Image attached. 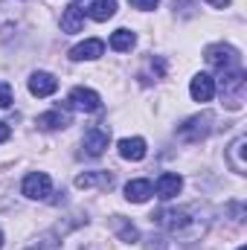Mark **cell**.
Instances as JSON below:
<instances>
[{"label": "cell", "mask_w": 247, "mask_h": 250, "mask_svg": "<svg viewBox=\"0 0 247 250\" xmlns=\"http://www.w3.org/2000/svg\"><path fill=\"white\" fill-rule=\"evenodd\" d=\"M221 99L230 111H242L247 96V79L242 70H230V73H221Z\"/></svg>", "instance_id": "6da1fadb"}, {"label": "cell", "mask_w": 247, "mask_h": 250, "mask_svg": "<svg viewBox=\"0 0 247 250\" xmlns=\"http://www.w3.org/2000/svg\"><path fill=\"white\" fill-rule=\"evenodd\" d=\"M204 59H206L209 67H215V70H221V73L242 70V56H239V50L230 47V44H212V47H206Z\"/></svg>", "instance_id": "7a4b0ae2"}, {"label": "cell", "mask_w": 247, "mask_h": 250, "mask_svg": "<svg viewBox=\"0 0 247 250\" xmlns=\"http://www.w3.org/2000/svg\"><path fill=\"white\" fill-rule=\"evenodd\" d=\"M151 221L154 224H160L163 230H169V233H186L192 224H195V218H192V209H157L154 215H151Z\"/></svg>", "instance_id": "3957f363"}, {"label": "cell", "mask_w": 247, "mask_h": 250, "mask_svg": "<svg viewBox=\"0 0 247 250\" xmlns=\"http://www.w3.org/2000/svg\"><path fill=\"white\" fill-rule=\"evenodd\" d=\"M212 114H198L192 120H186L184 125H178V137L186 140V143H201L212 134Z\"/></svg>", "instance_id": "277c9868"}, {"label": "cell", "mask_w": 247, "mask_h": 250, "mask_svg": "<svg viewBox=\"0 0 247 250\" xmlns=\"http://www.w3.org/2000/svg\"><path fill=\"white\" fill-rule=\"evenodd\" d=\"M23 195L32 201H47L53 195V181L47 172H29L23 178Z\"/></svg>", "instance_id": "5b68a950"}, {"label": "cell", "mask_w": 247, "mask_h": 250, "mask_svg": "<svg viewBox=\"0 0 247 250\" xmlns=\"http://www.w3.org/2000/svg\"><path fill=\"white\" fill-rule=\"evenodd\" d=\"M67 105L76 108V111H87V114H93V111L102 108V99H99V93L90 90V87H73L70 96H67Z\"/></svg>", "instance_id": "8992f818"}, {"label": "cell", "mask_w": 247, "mask_h": 250, "mask_svg": "<svg viewBox=\"0 0 247 250\" xmlns=\"http://www.w3.org/2000/svg\"><path fill=\"white\" fill-rule=\"evenodd\" d=\"M108 143H111V128H105V125L87 128V131H84V140H82V146H84V151H87L90 157H99V154L108 148Z\"/></svg>", "instance_id": "52a82bcc"}, {"label": "cell", "mask_w": 247, "mask_h": 250, "mask_svg": "<svg viewBox=\"0 0 247 250\" xmlns=\"http://www.w3.org/2000/svg\"><path fill=\"white\" fill-rule=\"evenodd\" d=\"M23 18V0H0V35Z\"/></svg>", "instance_id": "ba28073f"}, {"label": "cell", "mask_w": 247, "mask_h": 250, "mask_svg": "<svg viewBox=\"0 0 247 250\" xmlns=\"http://www.w3.org/2000/svg\"><path fill=\"white\" fill-rule=\"evenodd\" d=\"M189 93H192L195 102H209L215 96V79L206 76V73H198L192 79V84H189Z\"/></svg>", "instance_id": "9c48e42d"}, {"label": "cell", "mask_w": 247, "mask_h": 250, "mask_svg": "<svg viewBox=\"0 0 247 250\" xmlns=\"http://www.w3.org/2000/svg\"><path fill=\"white\" fill-rule=\"evenodd\" d=\"M157 198H163V201H172L181 189H184V181H181V175H175V172H163L160 178H157Z\"/></svg>", "instance_id": "30bf717a"}, {"label": "cell", "mask_w": 247, "mask_h": 250, "mask_svg": "<svg viewBox=\"0 0 247 250\" xmlns=\"http://www.w3.org/2000/svg\"><path fill=\"white\" fill-rule=\"evenodd\" d=\"M59 90V79L50 73H32L29 79V93L32 96H53Z\"/></svg>", "instance_id": "8fae6325"}, {"label": "cell", "mask_w": 247, "mask_h": 250, "mask_svg": "<svg viewBox=\"0 0 247 250\" xmlns=\"http://www.w3.org/2000/svg\"><path fill=\"white\" fill-rule=\"evenodd\" d=\"M245 146H247V137H236L227 148V163L236 175H245L247 172V163H245Z\"/></svg>", "instance_id": "7c38bea8"}, {"label": "cell", "mask_w": 247, "mask_h": 250, "mask_svg": "<svg viewBox=\"0 0 247 250\" xmlns=\"http://www.w3.org/2000/svg\"><path fill=\"white\" fill-rule=\"evenodd\" d=\"M76 187L79 189H111L114 187V175H108V172H82L79 178H76Z\"/></svg>", "instance_id": "4fadbf2b"}, {"label": "cell", "mask_w": 247, "mask_h": 250, "mask_svg": "<svg viewBox=\"0 0 247 250\" xmlns=\"http://www.w3.org/2000/svg\"><path fill=\"white\" fill-rule=\"evenodd\" d=\"M82 26H84V12L79 6H67L62 12V32L76 35V32H82Z\"/></svg>", "instance_id": "5bb4252c"}, {"label": "cell", "mask_w": 247, "mask_h": 250, "mask_svg": "<svg viewBox=\"0 0 247 250\" xmlns=\"http://www.w3.org/2000/svg\"><path fill=\"white\" fill-rule=\"evenodd\" d=\"M102 53H105V44H102L99 38H90V41L73 47V50H70V59H73V62H84V59H99Z\"/></svg>", "instance_id": "9a60e30c"}, {"label": "cell", "mask_w": 247, "mask_h": 250, "mask_svg": "<svg viewBox=\"0 0 247 250\" xmlns=\"http://www.w3.org/2000/svg\"><path fill=\"white\" fill-rule=\"evenodd\" d=\"M145 140L143 137H125L120 140V154H123L125 160H143L145 157Z\"/></svg>", "instance_id": "2e32d148"}, {"label": "cell", "mask_w": 247, "mask_h": 250, "mask_svg": "<svg viewBox=\"0 0 247 250\" xmlns=\"http://www.w3.org/2000/svg\"><path fill=\"white\" fill-rule=\"evenodd\" d=\"M151 192H154V189H151V181H131V184H125V198L134 201V204L148 201Z\"/></svg>", "instance_id": "e0dca14e"}, {"label": "cell", "mask_w": 247, "mask_h": 250, "mask_svg": "<svg viewBox=\"0 0 247 250\" xmlns=\"http://www.w3.org/2000/svg\"><path fill=\"white\" fill-rule=\"evenodd\" d=\"M35 125H38V128H44V131L67 128V125H70V114H64V111H50V114H41Z\"/></svg>", "instance_id": "ac0fdd59"}, {"label": "cell", "mask_w": 247, "mask_h": 250, "mask_svg": "<svg viewBox=\"0 0 247 250\" xmlns=\"http://www.w3.org/2000/svg\"><path fill=\"white\" fill-rule=\"evenodd\" d=\"M87 15H90L93 21H108V18L117 15V3H114V0H96V3L87 9Z\"/></svg>", "instance_id": "d6986e66"}, {"label": "cell", "mask_w": 247, "mask_h": 250, "mask_svg": "<svg viewBox=\"0 0 247 250\" xmlns=\"http://www.w3.org/2000/svg\"><path fill=\"white\" fill-rule=\"evenodd\" d=\"M134 44H137V38H134V32H128V29H117V32L111 35V50H117V53H128Z\"/></svg>", "instance_id": "ffe728a7"}, {"label": "cell", "mask_w": 247, "mask_h": 250, "mask_svg": "<svg viewBox=\"0 0 247 250\" xmlns=\"http://www.w3.org/2000/svg\"><path fill=\"white\" fill-rule=\"evenodd\" d=\"M114 227H117V233H120V239H123V242H137V239H140L137 227H134V224H128L123 215H114Z\"/></svg>", "instance_id": "44dd1931"}, {"label": "cell", "mask_w": 247, "mask_h": 250, "mask_svg": "<svg viewBox=\"0 0 247 250\" xmlns=\"http://www.w3.org/2000/svg\"><path fill=\"white\" fill-rule=\"evenodd\" d=\"M9 105H12V87L0 82V108H9Z\"/></svg>", "instance_id": "7402d4cb"}, {"label": "cell", "mask_w": 247, "mask_h": 250, "mask_svg": "<svg viewBox=\"0 0 247 250\" xmlns=\"http://www.w3.org/2000/svg\"><path fill=\"white\" fill-rule=\"evenodd\" d=\"M128 3H131L134 9H143V12H148V9H154L160 0H128Z\"/></svg>", "instance_id": "603a6c76"}, {"label": "cell", "mask_w": 247, "mask_h": 250, "mask_svg": "<svg viewBox=\"0 0 247 250\" xmlns=\"http://www.w3.org/2000/svg\"><path fill=\"white\" fill-rule=\"evenodd\" d=\"M9 137H12V131H9V125H6V123H0V143H6Z\"/></svg>", "instance_id": "cb8c5ba5"}, {"label": "cell", "mask_w": 247, "mask_h": 250, "mask_svg": "<svg viewBox=\"0 0 247 250\" xmlns=\"http://www.w3.org/2000/svg\"><path fill=\"white\" fill-rule=\"evenodd\" d=\"M209 6H215V9H227L230 6V0H206Z\"/></svg>", "instance_id": "d4e9b609"}, {"label": "cell", "mask_w": 247, "mask_h": 250, "mask_svg": "<svg viewBox=\"0 0 247 250\" xmlns=\"http://www.w3.org/2000/svg\"><path fill=\"white\" fill-rule=\"evenodd\" d=\"M0 248H3V233H0Z\"/></svg>", "instance_id": "484cf974"}, {"label": "cell", "mask_w": 247, "mask_h": 250, "mask_svg": "<svg viewBox=\"0 0 247 250\" xmlns=\"http://www.w3.org/2000/svg\"><path fill=\"white\" fill-rule=\"evenodd\" d=\"M239 250H247V248H239Z\"/></svg>", "instance_id": "4316f807"}]
</instances>
